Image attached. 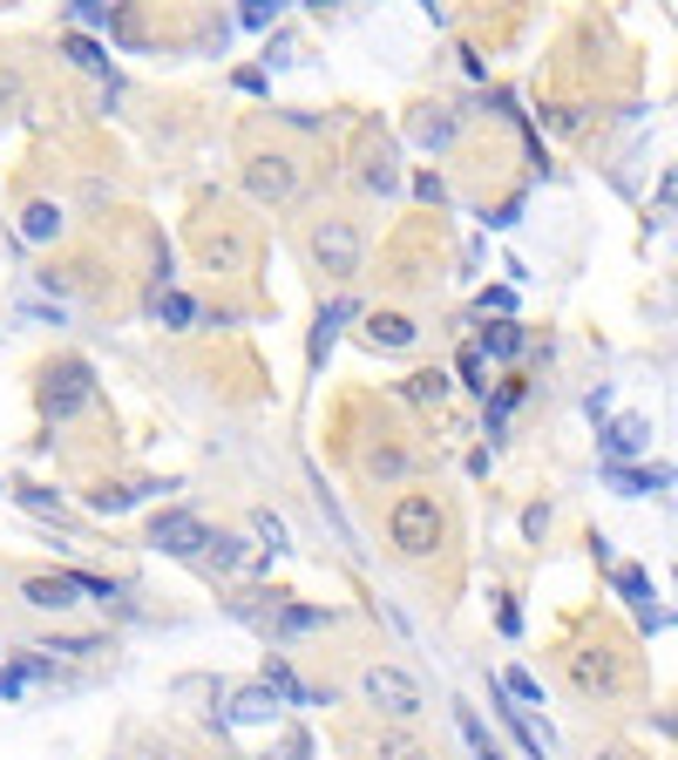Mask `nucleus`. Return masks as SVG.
Masks as SVG:
<instances>
[{
    "mask_svg": "<svg viewBox=\"0 0 678 760\" xmlns=\"http://www.w3.org/2000/svg\"><path fill=\"white\" fill-rule=\"evenodd\" d=\"M89 401H96L89 360H55V367L42 374V415H48V421H68L75 408H89Z\"/></svg>",
    "mask_w": 678,
    "mask_h": 760,
    "instance_id": "f03ea898",
    "label": "nucleus"
},
{
    "mask_svg": "<svg viewBox=\"0 0 678 760\" xmlns=\"http://www.w3.org/2000/svg\"><path fill=\"white\" fill-rule=\"evenodd\" d=\"M462 381H468V387H489V381H482V346H462Z\"/></svg>",
    "mask_w": 678,
    "mask_h": 760,
    "instance_id": "c756f323",
    "label": "nucleus"
},
{
    "mask_svg": "<svg viewBox=\"0 0 678 760\" xmlns=\"http://www.w3.org/2000/svg\"><path fill=\"white\" fill-rule=\"evenodd\" d=\"M645 442H652V428H645V421H637V415H624V421H618V428L604 434V449H611V455H637V449H645Z\"/></svg>",
    "mask_w": 678,
    "mask_h": 760,
    "instance_id": "4468645a",
    "label": "nucleus"
},
{
    "mask_svg": "<svg viewBox=\"0 0 678 760\" xmlns=\"http://www.w3.org/2000/svg\"><path fill=\"white\" fill-rule=\"evenodd\" d=\"M278 21V0H245V27H271Z\"/></svg>",
    "mask_w": 678,
    "mask_h": 760,
    "instance_id": "c85d7f7f",
    "label": "nucleus"
},
{
    "mask_svg": "<svg viewBox=\"0 0 678 760\" xmlns=\"http://www.w3.org/2000/svg\"><path fill=\"white\" fill-rule=\"evenodd\" d=\"M245 190L258 197V205H286V197L299 190V164H292V156H252V164H245Z\"/></svg>",
    "mask_w": 678,
    "mask_h": 760,
    "instance_id": "39448f33",
    "label": "nucleus"
},
{
    "mask_svg": "<svg viewBox=\"0 0 678 760\" xmlns=\"http://www.w3.org/2000/svg\"><path fill=\"white\" fill-rule=\"evenodd\" d=\"M570 672H577V686H583V693H618V686H624V665H618L611 646H583V652H570Z\"/></svg>",
    "mask_w": 678,
    "mask_h": 760,
    "instance_id": "0eeeda50",
    "label": "nucleus"
},
{
    "mask_svg": "<svg viewBox=\"0 0 678 760\" xmlns=\"http://www.w3.org/2000/svg\"><path fill=\"white\" fill-rule=\"evenodd\" d=\"M258 543H271V550H286V524H278V516H271V509L258 516Z\"/></svg>",
    "mask_w": 678,
    "mask_h": 760,
    "instance_id": "7c9ffc66",
    "label": "nucleus"
},
{
    "mask_svg": "<svg viewBox=\"0 0 678 760\" xmlns=\"http://www.w3.org/2000/svg\"><path fill=\"white\" fill-rule=\"evenodd\" d=\"M197 252H204V265H218V272H245V258H252V245L237 231H224V224L197 238Z\"/></svg>",
    "mask_w": 678,
    "mask_h": 760,
    "instance_id": "6e6552de",
    "label": "nucleus"
},
{
    "mask_svg": "<svg viewBox=\"0 0 678 760\" xmlns=\"http://www.w3.org/2000/svg\"><path fill=\"white\" fill-rule=\"evenodd\" d=\"M0 102H14V75H0Z\"/></svg>",
    "mask_w": 678,
    "mask_h": 760,
    "instance_id": "f704fd0d",
    "label": "nucleus"
},
{
    "mask_svg": "<svg viewBox=\"0 0 678 760\" xmlns=\"http://www.w3.org/2000/svg\"><path fill=\"white\" fill-rule=\"evenodd\" d=\"M271 706H278L271 686H245V693L231 700V719H271Z\"/></svg>",
    "mask_w": 678,
    "mask_h": 760,
    "instance_id": "f3484780",
    "label": "nucleus"
},
{
    "mask_svg": "<svg viewBox=\"0 0 678 760\" xmlns=\"http://www.w3.org/2000/svg\"><path fill=\"white\" fill-rule=\"evenodd\" d=\"M21 238H27V245L62 238V205H48V197H42V205H27V211H21Z\"/></svg>",
    "mask_w": 678,
    "mask_h": 760,
    "instance_id": "9b49d317",
    "label": "nucleus"
},
{
    "mask_svg": "<svg viewBox=\"0 0 678 760\" xmlns=\"http://www.w3.org/2000/svg\"><path fill=\"white\" fill-rule=\"evenodd\" d=\"M618 597H631V612L658 631V612H652V577H645V571H618Z\"/></svg>",
    "mask_w": 678,
    "mask_h": 760,
    "instance_id": "f8f14e48",
    "label": "nucleus"
},
{
    "mask_svg": "<svg viewBox=\"0 0 678 760\" xmlns=\"http://www.w3.org/2000/svg\"><path fill=\"white\" fill-rule=\"evenodd\" d=\"M367 184H374V190H393V184H401V170H393V156H387V150L367 164Z\"/></svg>",
    "mask_w": 678,
    "mask_h": 760,
    "instance_id": "393cba45",
    "label": "nucleus"
},
{
    "mask_svg": "<svg viewBox=\"0 0 678 760\" xmlns=\"http://www.w3.org/2000/svg\"><path fill=\"white\" fill-rule=\"evenodd\" d=\"M380 760H427V747H421L414 734H387V740H380Z\"/></svg>",
    "mask_w": 678,
    "mask_h": 760,
    "instance_id": "412c9836",
    "label": "nucleus"
},
{
    "mask_svg": "<svg viewBox=\"0 0 678 760\" xmlns=\"http://www.w3.org/2000/svg\"><path fill=\"white\" fill-rule=\"evenodd\" d=\"M312 8H319V14H326V8H340V0H312Z\"/></svg>",
    "mask_w": 678,
    "mask_h": 760,
    "instance_id": "c9c22d12",
    "label": "nucleus"
},
{
    "mask_svg": "<svg viewBox=\"0 0 678 760\" xmlns=\"http://www.w3.org/2000/svg\"><path fill=\"white\" fill-rule=\"evenodd\" d=\"M590 760H637V753H631V747H597Z\"/></svg>",
    "mask_w": 678,
    "mask_h": 760,
    "instance_id": "473e14b6",
    "label": "nucleus"
},
{
    "mask_svg": "<svg viewBox=\"0 0 678 760\" xmlns=\"http://www.w3.org/2000/svg\"><path fill=\"white\" fill-rule=\"evenodd\" d=\"M136 489H96V516H115V509H130Z\"/></svg>",
    "mask_w": 678,
    "mask_h": 760,
    "instance_id": "bb28decb",
    "label": "nucleus"
},
{
    "mask_svg": "<svg viewBox=\"0 0 678 760\" xmlns=\"http://www.w3.org/2000/svg\"><path fill=\"white\" fill-rule=\"evenodd\" d=\"M611 483H618L624 496H645V489H665V483H671V469H645V475H637V469L611 462Z\"/></svg>",
    "mask_w": 678,
    "mask_h": 760,
    "instance_id": "ddd939ff",
    "label": "nucleus"
},
{
    "mask_svg": "<svg viewBox=\"0 0 678 760\" xmlns=\"http://www.w3.org/2000/svg\"><path fill=\"white\" fill-rule=\"evenodd\" d=\"M278 625H286V631H319V625H326V612H305V605H292Z\"/></svg>",
    "mask_w": 678,
    "mask_h": 760,
    "instance_id": "cd10ccee",
    "label": "nucleus"
},
{
    "mask_svg": "<svg viewBox=\"0 0 678 760\" xmlns=\"http://www.w3.org/2000/svg\"><path fill=\"white\" fill-rule=\"evenodd\" d=\"M387 537H393V550L427 557L434 543H442V503H434L427 489H408L401 503H393V516H387Z\"/></svg>",
    "mask_w": 678,
    "mask_h": 760,
    "instance_id": "f257e3e1",
    "label": "nucleus"
},
{
    "mask_svg": "<svg viewBox=\"0 0 678 760\" xmlns=\"http://www.w3.org/2000/svg\"><path fill=\"white\" fill-rule=\"evenodd\" d=\"M312 258L326 265L333 278L360 272V231H353V218H319V224H312Z\"/></svg>",
    "mask_w": 678,
    "mask_h": 760,
    "instance_id": "7ed1b4c3",
    "label": "nucleus"
},
{
    "mask_svg": "<svg viewBox=\"0 0 678 760\" xmlns=\"http://www.w3.org/2000/svg\"><path fill=\"white\" fill-rule=\"evenodd\" d=\"M211 557H218V564H224V571H231V564H237V557H245V550H237V543H231V537H211Z\"/></svg>",
    "mask_w": 678,
    "mask_h": 760,
    "instance_id": "2f4dec72",
    "label": "nucleus"
},
{
    "mask_svg": "<svg viewBox=\"0 0 678 760\" xmlns=\"http://www.w3.org/2000/svg\"><path fill=\"white\" fill-rule=\"evenodd\" d=\"M658 727H665V734H671V740H678V713H658Z\"/></svg>",
    "mask_w": 678,
    "mask_h": 760,
    "instance_id": "72a5a7b5",
    "label": "nucleus"
},
{
    "mask_svg": "<svg viewBox=\"0 0 678 760\" xmlns=\"http://www.w3.org/2000/svg\"><path fill=\"white\" fill-rule=\"evenodd\" d=\"M414 319L408 312H367V346H380V353H401V346H414Z\"/></svg>",
    "mask_w": 678,
    "mask_h": 760,
    "instance_id": "1a4fd4ad",
    "label": "nucleus"
},
{
    "mask_svg": "<svg viewBox=\"0 0 678 760\" xmlns=\"http://www.w3.org/2000/svg\"><path fill=\"white\" fill-rule=\"evenodd\" d=\"M149 543H156V550H170V557H197V550L211 543V530L197 524L190 509H170V516H156V524H149Z\"/></svg>",
    "mask_w": 678,
    "mask_h": 760,
    "instance_id": "423d86ee",
    "label": "nucleus"
},
{
    "mask_svg": "<svg viewBox=\"0 0 678 760\" xmlns=\"http://www.w3.org/2000/svg\"><path fill=\"white\" fill-rule=\"evenodd\" d=\"M346 319H353V306L340 299V306H326V312H319V333H312V360H326V346H333V333L346 327Z\"/></svg>",
    "mask_w": 678,
    "mask_h": 760,
    "instance_id": "6ab92c4d",
    "label": "nucleus"
},
{
    "mask_svg": "<svg viewBox=\"0 0 678 760\" xmlns=\"http://www.w3.org/2000/svg\"><path fill=\"white\" fill-rule=\"evenodd\" d=\"M408 401H421V408H448V374H408Z\"/></svg>",
    "mask_w": 678,
    "mask_h": 760,
    "instance_id": "dca6fc26",
    "label": "nucleus"
},
{
    "mask_svg": "<svg viewBox=\"0 0 678 760\" xmlns=\"http://www.w3.org/2000/svg\"><path fill=\"white\" fill-rule=\"evenodd\" d=\"M156 319H164V327H197V306L184 293H156Z\"/></svg>",
    "mask_w": 678,
    "mask_h": 760,
    "instance_id": "aec40b11",
    "label": "nucleus"
},
{
    "mask_svg": "<svg viewBox=\"0 0 678 760\" xmlns=\"http://www.w3.org/2000/svg\"><path fill=\"white\" fill-rule=\"evenodd\" d=\"M21 591H27V605H34V612H68V605H75V591H82V577H27Z\"/></svg>",
    "mask_w": 678,
    "mask_h": 760,
    "instance_id": "9d476101",
    "label": "nucleus"
},
{
    "mask_svg": "<svg viewBox=\"0 0 678 760\" xmlns=\"http://www.w3.org/2000/svg\"><path fill=\"white\" fill-rule=\"evenodd\" d=\"M62 55H68L75 68H89V75H109V55L89 42V34H68V42H62Z\"/></svg>",
    "mask_w": 678,
    "mask_h": 760,
    "instance_id": "a211bd4d",
    "label": "nucleus"
},
{
    "mask_svg": "<svg viewBox=\"0 0 678 760\" xmlns=\"http://www.w3.org/2000/svg\"><path fill=\"white\" fill-rule=\"evenodd\" d=\"M482 346H489V353H502V360H509V353H523V327H509V319H502V327H489V340H482Z\"/></svg>",
    "mask_w": 678,
    "mask_h": 760,
    "instance_id": "5701e85b",
    "label": "nucleus"
},
{
    "mask_svg": "<svg viewBox=\"0 0 678 760\" xmlns=\"http://www.w3.org/2000/svg\"><path fill=\"white\" fill-rule=\"evenodd\" d=\"M502 686H509V700H523V706H543V686H536L530 672H515V665H509V672H502Z\"/></svg>",
    "mask_w": 678,
    "mask_h": 760,
    "instance_id": "4be33fe9",
    "label": "nucleus"
},
{
    "mask_svg": "<svg viewBox=\"0 0 678 760\" xmlns=\"http://www.w3.org/2000/svg\"><path fill=\"white\" fill-rule=\"evenodd\" d=\"M34 672H42V665H14V672H0V700H21V693L34 686Z\"/></svg>",
    "mask_w": 678,
    "mask_h": 760,
    "instance_id": "b1692460",
    "label": "nucleus"
},
{
    "mask_svg": "<svg viewBox=\"0 0 678 760\" xmlns=\"http://www.w3.org/2000/svg\"><path fill=\"white\" fill-rule=\"evenodd\" d=\"M360 693H367L380 713H393V719H414V713H421V686H414L401 665H374V672L360 679Z\"/></svg>",
    "mask_w": 678,
    "mask_h": 760,
    "instance_id": "20e7f679",
    "label": "nucleus"
},
{
    "mask_svg": "<svg viewBox=\"0 0 678 760\" xmlns=\"http://www.w3.org/2000/svg\"><path fill=\"white\" fill-rule=\"evenodd\" d=\"M515 401H523V387H515V381H509V387L496 394V408H489V434H502V415H509Z\"/></svg>",
    "mask_w": 678,
    "mask_h": 760,
    "instance_id": "a878e982",
    "label": "nucleus"
},
{
    "mask_svg": "<svg viewBox=\"0 0 678 760\" xmlns=\"http://www.w3.org/2000/svg\"><path fill=\"white\" fill-rule=\"evenodd\" d=\"M414 136H421V143H434V150L455 143V115H448V109H421V115H414Z\"/></svg>",
    "mask_w": 678,
    "mask_h": 760,
    "instance_id": "2eb2a0df",
    "label": "nucleus"
}]
</instances>
